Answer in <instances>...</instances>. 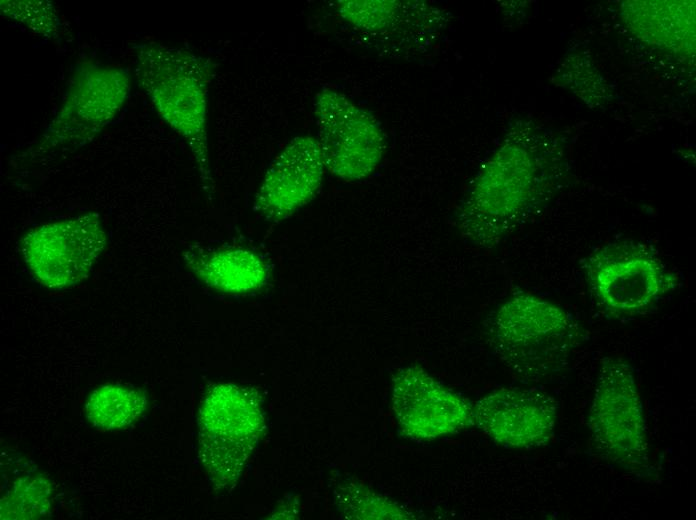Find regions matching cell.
Masks as SVG:
<instances>
[{
	"label": "cell",
	"mask_w": 696,
	"mask_h": 520,
	"mask_svg": "<svg viewBox=\"0 0 696 520\" xmlns=\"http://www.w3.org/2000/svg\"><path fill=\"white\" fill-rule=\"evenodd\" d=\"M545 156L523 132L507 137L471 181L455 219L475 247L502 243L531 216L548 183Z\"/></svg>",
	"instance_id": "cell-1"
},
{
	"label": "cell",
	"mask_w": 696,
	"mask_h": 520,
	"mask_svg": "<svg viewBox=\"0 0 696 520\" xmlns=\"http://www.w3.org/2000/svg\"><path fill=\"white\" fill-rule=\"evenodd\" d=\"M134 74L163 121L186 143L203 191L214 193L208 145L209 89L215 74L210 58L156 41L135 46Z\"/></svg>",
	"instance_id": "cell-2"
},
{
	"label": "cell",
	"mask_w": 696,
	"mask_h": 520,
	"mask_svg": "<svg viewBox=\"0 0 696 520\" xmlns=\"http://www.w3.org/2000/svg\"><path fill=\"white\" fill-rule=\"evenodd\" d=\"M485 334L500 361L517 377L540 381L560 371L578 340V325L560 306L519 293L487 319Z\"/></svg>",
	"instance_id": "cell-3"
},
{
	"label": "cell",
	"mask_w": 696,
	"mask_h": 520,
	"mask_svg": "<svg viewBox=\"0 0 696 520\" xmlns=\"http://www.w3.org/2000/svg\"><path fill=\"white\" fill-rule=\"evenodd\" d=\"M131 88L126 68L85 61L73 68L61 104L29 157L78 148L111 124L128 100Z\"/></svg>",
	"instance_id": "cell-4"
},
{
	"label": "cell",
	"mask_w": 696,
	"mask_h": 520,
	"mask_svg": "<svg viewBox=\"0 0 696 520\" xmlns=\"http://www.w3.org/2000/svg\"><path fill=\"white\" fill-rule=\"evenodd\" d=\"M589 430L604 459L632 471L648 465V434L641 395L633 369L620 358L606 357L601 362Z\"/></svg>",
	"instance_id": "cell-5"
},
{
	"label": "cell",
	"mask_w": 696,
	"mask_h": 520,
	"mask_svg": "<svg viewBox=\"0 0 696 520\" xmlns=\"http://www.w3.org/2000/svg\"><path fill=\"white\" fill-rule=\"evenodd\" d=\"M584 267L596 297L617 315L643 313L679 283L677 274L652 246L634 240L600 246Z\"/></svg>",
	"instance_id": "cell-6"
},
{
	"label": "cell",
	"mask_w": 696,
	"mask_h": 520,
	"mask_svg": "<svg viewBox=\"0 0 696 520\" xmlns=\"http://www.w3.org/2000/svg\"><path fill=\"white\" fill-rule=\"evenodd\" d=\"M313 109L326 170L346 182L373 174L386 151L385 135L374 115L331 88L316 94Z\"/></svg>",
	"instance_id": "cell-7"
},
{
	"label": "cell",
	"mask_w": 696,
	"mask_h": 520,
	"mask_svg": "<svg viewBox=\"0 0 696 520\" xmlns=\"http://www.w3.org/2000/svg\"><path fill=\"white\" fill-rule=\"evenodd\" d=\"M106 243L99 214L88 212L31 229L21 239V254L38 282L58 290L86 279Z\"/></svg>",
	"instance_id": "cell-8"
},
{
	"label": "cell",
	"mask_w": 696,
	"mask_h": 520,
	"mask_svg": "<svg viewBox=\"0 0 696 520\" xmlns=\"http://www.w3.org/2000/svg\"><path fill=\"white\" fill-rule=\"evenodd\" d=\"M335 9L359 36L401 56L427 51L451 22L447 10L426 1L343 0Z\"/></svg>",
	"instance_id": "cell-9"
},
{
	"label": "cell",
	"mask_w": 696,
	"mask_h": 520,
	"mask_svg": "<svg viewBox=\"0 0 696 520\" xmlns=\"http://www.w3.org/2000/svg\"><path fill=\"white\" fill-rule=\"evenodd\" d=\"M391 407L398 429L412 440L437 439L474 425L473 404L417 365L394 374Z\"/></svg>",
	"instance_id": "cell-10"
},
{
	"label": "cell",
	"mask_w": 696,
	"mask_h": 520,
	"mask_svg": "<svg viewBox=\"0 0 696 520\" xmlns=\"http://www.w3.org/2000/svg\"><path fill=\"white\" fill-rule=\"evenodd\" d=\"M325 171L317 138H292L266 169L255 193L254 213L269 223L287 220L316 197Z\"/></svg>",
	"instance_id": "cell-11"
},
{
	"label": "cell",
	"mask_w": 696,
	"mask_h": 520,
	"mask_svg": "<svg viewBox=\"0 0 696 520\" xmlns=\"http://www.w3.org/2000/svg\"><path fill=\"white\" fill-rule=\"evenodd\" d=\"M474 424L497 444L533 449L553 437L557 408L547 394L531 389L501 388L473 404Z\"/></svg>",
	"instance_id": "cell-12"
},
{
	"label": "cell",
	"mask_w": 696,
	"mask_h": 520,
	"mask_svg": "<svg viewBox=\"0 0 696 520\" xmlns=\"http://www.w3.org/2000/svg\"><path fill=\"white\" fill-rule=\"evenodd\" d=\"M186 266L209 288L229 294L258 291L268 283L270 266L252 248L224 245L191 246L183 253Z\"/></svg>",
	"instance_id": "cell-13"
},
{
	"label": "cell",
	"mask_w": 696,
	"mask_h": 520,
	"mask_svg": "<svg viewBox=\"0 0 696 520\" xmlns=\"http://www.w3.org/2000/svg\"><path fill=\"white\" fill-rule=\"evenodd\" d=\"M146 407L147 397L142 390L105 384L90 394L84 413L87 421L96 429L118 430L137 421Z\"/></svg>",
	"instance_id": "cell-14"
},
{
	"label": "cell",
	"mask_w": 696,
	"mask_h": 520,
	"mask_svg": "<svg viewBox=\"0 0 696 520\" xmlns=\"http://www.w3.org/2000/svg\"><path fill=\"white\" fill-rule=\"evenodd\" d=\"M1 15L46 38L58 35L61 19L57 9L47 0H2Z\"/></svg>",
	"instance_id": "cell-15"
}]
</instances>
